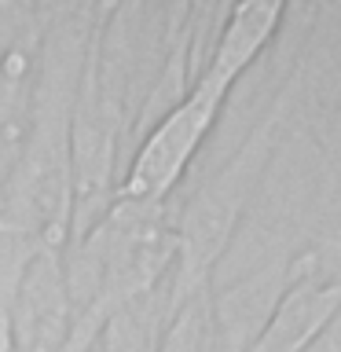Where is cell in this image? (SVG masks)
I'll list each match as a JSON object with an SVG mask.
<instances>
[{
	"mask_svg": "<svg viewBox=\"0 0 341 352\" xmlns=\"http://www.w3.org/2000/svg\"><path fill=\"white\" fill-rule=\"evenodd\" d=\"M283 22V4H235L228 11L217 41L206 52V66L195 70L184 96L158 114L132 143L121 165L118 195L125 202H173L191 162L217 129L220 110L235 92L242 74L261 59Z\"/></svg>",
	"mask_w": 341,
	"mask_h": 352,
	"instance_id": "1",
	"label": "cell"
},
{
	"mask_svg": "<svg viewBox=\"0 0 341 352\" xmlns=\"http://www.w3.org/2000/svg\"><path fill=\"white\" fill-rule=\"evenodd\" d=\"M154 352H220L217 338V312H213V294L209 286L195 290L173 308L165 334Z\"/></svg>",
	"mask_w": 341,
	"mask_h": 352,
	"instance_id": "5",
	"label": "cell"
},
{
	"mask_svg": "<svg viewBox=\"0 0 341 352\" xmlns=\"http://www.w3.org/2000/svg\"><path fill=\"white\" fill-rule=\"evenodd\" d=\"M44 70V11L0 0V195L30 143Z\"/></svg>",
	"mask_w": 341,
	"mask_h": 352,
	"instance_id": "3",
	"label": "cell"
},
{
	"mask_svg": "<svg viewBox=\"0 0 341 352\" xmlns=\"http://www.w3.org/2000/svg\"><path fill=\"white\" fill-rule=\"evenodd\" d=\"M176 261V206L114 198V206L63 250L74 308L70 341L63 352H92L99 330L121 308L173 279Z\"/></svg>",
	"mask_w": 341,
	"mask_h": 352,
	"instance_id": "2",
	"label": "cell"
},
{
	"mask_svg": "<svg viewBox=\"0 0 341 352\" xmlns=\"http://www.w3.org/2000/svg\"><path fill=\"white\" fill-rule=\"evenodd\" d=\"M341 308V283L301 279L242 352H305Z\"/></svg>",
	"mask_w": 341,
	"mask_h": 352,
	"instance_id": "4",
	"label": "cell"
}]
</instances>
